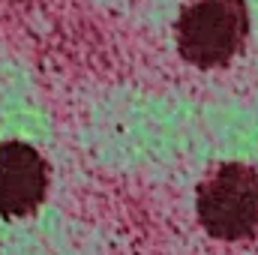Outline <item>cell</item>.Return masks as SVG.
I'll list each match as a JSON object with an SVG mask.
<instances>
[{"instance_id": "6da1fadb", "label": "cell", "mask_w": 258, "mask_h": 255, "mask_svg": "<svg viewBox=\"0 0 258 255\" xmlns=\"http://www.w3.org/2000/svg\"><path fill=\"white\" fill-rule=\"evenodd\" d=\"M249 30L243 0H192L177 21V48L183 60L201 69L228 63Z\"/></svg>"}, {"instance_id": "7a4b0ae2", "label": "cell", "mask_w": 258, "mask_h": 255, "mask_svg": "<svg viewBox=\"0 0 258 255\" xmlns=\"http://www.w3.org/2000/svg\"><path fill=\"white\" fill-rule=\"evenodd\" d=\"M198 219L219 240H243L258 231V174L249 165L228 162L198 189Z\"/></svg>"}, {"instance_id": "3957f363", "label": "cell", "mask_w": 258, "mask_h": 255, "mask_svg": "<svg viewBox=\"0 0 258 255\" xmlns=\"http://www.w3.org/2000/svg\"><path fill=\"white\" fill-rule=\"evenodd\" d=\"M48 189V165L24 141L0 144V216L33 213Z\"/></svg>"}]
</instances>
